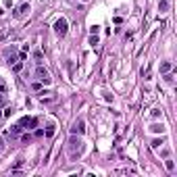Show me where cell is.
Listing matches in <instances>:
<instances>
[{"mask_svg":"<svg viewBox=\"0 0 177 177\" xmlns=\"http://www.w3.org/2000/svg\"><path fill=\"white\" fill-rule=\"evenodd\" d=\"M81 150H83L81 138H77V135L73 133V135H71V140H69V152H71V156H73V158H75V156H79Z\"/></svg>","mask_w":177,"mask_h":177,"instance_id":"obj_1","label":"cell"},{"mask_svg":"<svg viewBox=\"0 0 177 177\" xmlns=\"http://www.w3.org/2000/svg\"><path fill=\"white\" fill-rule=\"evenodd\" d=\"M69 31V23H67V19L65 17H59L56 21H54V34L59 35V38H65Z\"/></svg>","mask_w":177,"mask_h":177,"instance_id":"obj_2","label":"cell"},{"mask_svg":"<svg viewBox=\"0 0 177 177\" xmlns=\"http://www.w3.org/2000/svg\"><path fill=\"white\" fill-rule=\"evenodd\" d=\"M35 79H38V81H42L44 85H50V83H52V77H50L48 69H44L42 65H38V67H35Z\"/></svg>","mask_w":177,"mask_h":177,"instance_id":"obj_3","label":"cell"},{"mask_svg":"<svg viewBox=\"0 0 177 177\" xmlns=\"http://www.w3.org/2000/svg\"><path fill=\"white\" fill-rule=\"evenodd\" d=\"M19 127H21L23 131H31V129L38 127V119L35 117H23L21 121H19Z\"/></svg>","mask_w":177,"mask_h":177,"instance_id":"obj_4","label":"cell"},{"mask_svg":"<svg viewBox=\"0 0 177 177\" xmlns=\"http://www.w3.org/2000/svg\"><path fill=\"white\" fill-rule=\"evenodd\" d=\"M4 59H6V63H9V65H15V63L19 60V56H17V50H15V46L4 48Z\"/></svg>","mask_w":177,"mask_h":177,"instance_id":"obj_5","label":"cell"},{"mask_svg":"<svg viewBox=\"0 0 177 177\" xmlns=\"http://www.w3.org/2000/svg\"><path fill=\"white\" fill-rule=\"evenodd\" d=\"M71 133L83 135V133H85V121H83V119H77V121L73 123V127H71Z\"/></svg>","mask_w":177,"mask_h":177,"instance_id":"obj_6","label":"cell"},{"mask_svg":"<svg viewBox=\"0 0 177 177\" xmlns=\"http://www.w3.org/2000/svg\"><path fill=\"white\" fill-rule=\"evenodd\" d=\"M31 11V6H29V2H23V4H19V6H17V11L13 13V15H15V17H17V19H21V17H23V15H27V13Z\"/></svg>","mask_w":177,"mask_h":177,"instance_id":"obj_7","label":"cell"},{"mask_svg":"<svg viewBox=\"0 0 177 177\" xmlns=\"http://www.w3.org/2000/svg\"><path fill=\"white\" fill-rule=\"evenodd\" d=\"M40 102L42 104H50V102H54V96H50V92H42L40 94Z\"/></svg>","mask_w":177,"mask_h":177,"instance_id":"obj_8","label":"cell"},{"mask_svg":"<svg viewBox=\"0 0 177 177\" xmlns=\"http://www.w3.org/2000/svg\"><path fill=\"white\" fill-rule=\"evenodd\" d=\"M171 69H173V63H171V60H163V63H161V73H163V75L169 73Z\"/></svg>","mask_w":177,"mask_h":177,"instance_id":"obj_9","label":"cell"},{"mask_svg":"<svg viewBox=\"0 0 177 177\" xmlns=\"http://www.w3.org/2000/svg\"><path fill=\"white\" fill-rule=\"evenodd\" d=\"M169 9H171L169 0H161V2H158V11H161V15H163V13H169Z\"/></svg>","mask_w":177,"mask_h":177,"instance_id":"obj_10","label":"cell"},{"mask_svg":"<svg viewBox=\"0 0 177 177\" xmlns=\"http://www.w3.org/2000/svg\"><path fill=\"white\" fill-rule=\"evenodd\" d=\"M150 131H154V133H165V125L163 123H152L150 125Z\"/></svg>","mask_w":177,"mask_h":177,"instance_id":"obj_11","label":"cell"},{"mask_svg":"<svg viewBox=\"0 0 177 177\" xmlns=\"http://www.w3.org/2000/svg\"><path fill=\"white\" fill-rule=\"evenodd\" d=\"M165 169L169 171V173H173V171H175V161H171V158L167 156V161H165Z\"/></svg>","mask_w":177,"mask_h":177,"instance_id":"obj_12","label":"cell"},{"mask_svg":"<svg viewBox=\"0 0 177 177\" xmlns=\"http://www.w3.org/2000/svg\"><path fill=\"white\" fill-rule=\"evenodd\" d=\"M44 135H46V138H52V135H54V123H48V127H46V131H44Z\"/></svg>","mask_w":177,"mask_h":177,"instance_id":"obj_13","label":"cell"},{"mask_svg":"<svg viewBox=\"0 0 177 177\" xmlns=\"http://www.w3.org/2000/svg\"><path fill=\"white\" fill-rule=\"evenodd\" d=\"M161 144H165V138H154L150 146H152V148H161Z\"/></svg>","mask_w":177,"mask_h":177,"instance_id":"obj_14","label":"cell"},{"mask_svg":"<svg viewBox=\"0 0 177 177\" xmlns=\"http://www.w3.org/2000/svg\"><path fill=\"white\" fill-rule=\"evenodd\" d=\"M163 77H165V81H167V83H173V81H175V75H173L171 71H169V73H165Z\"/></svg>","mask_w":177,"mask_h":177,"instance_id":"obj_15","label":"cell"},{"mask_svg":"<svg viewBox=\"0 0 177 177\" xmlns=\"http://www.w3.org/2000/svg\"><path fill=\"white\" fill-rule=\"evenodd\" d=\"M0 94H2V96H6V94H9V88H6V83L2 81V79H0Z\"/></svg>","mask_w":177,"mask_h":177,"instance_id":"obj_16","label":"cell"},{"mask_svg":"<svg viewBox=\"0 0 177 177\" xmlns=\"http://www.w3.org/2000/svg\"><path fill=\"white\" fill-rule=\"evenodd\" d=\"M21 127H19V123H17V125H13V129H11V135H19V133H21Z\"/></svg>","mask_w":177,"mask_h":177,"instance_id":"obj_17","label":"cell"},{"mask_svg":"<svg viewBox=\"0 0 177 177\" xmlns=\"http://www.w3.org/2000/svg\"><path fill=\"white\" fill-rule=\"evenodd\" d=\"M21 142H25V144H29V142H31V135H29V133L25 131L23 135H21Z\"/></svg>","mask_w":177,"mask_h":177,"instance_id":"obj_18","label":"cell"},{"mask_svg":"<svg viewBox=\"0 0 177 177\" xmlns=\"http://www.w3.org/2000/svg\"><path fill=\"white\" fill-rule=\"evenodd\" d=\"M13 69H15V71H21V69H23V60H17V63L13 65Z\"/></svg>","mask_w":177,"mask_h":177,"instance_id":"obj_19","label":"cell"},{"mask_svg":"<svg viewBox=\"0 0 177 177\" xmlns=\"http://www.w3.org/2000/svg\"><path fill=\"white\" fill-rule=\"evenodd\" d=\"M34 59L38 65H42V52H34Z\"/></svg>","mask_w":177,"mask_h":177,"instance_id":"obj_20","label":"cell"},{"mask_svg":"<svg viewBox=\"0 0 177 177\" xmlns=\"http://www.w3.org/2000/svg\"><path fill=\"white\" fill-rule=\"evenodd\" d=\"M98 31H100V25H92V27H90V34L98 35Z\"/></svg>","mask_w":177,"mask_h":177,"instance_id":"obj_21","label":"cell"},{"mask_svg":"<svg viewBox=\"0 0 177 177\" xmlns=\"http://www.w3.org/2000/svg\"><path fill=\"white\" fill-rule=\"evenodd\" d=\"M90 44H92V46H96V44H98V35L90 34Z\"/></svg>","mask_w":177,"mask_h":177,"instance_id":"obj_22","label":"cell"},{"mask_svg":"<svg viewBox=\"0 0 177 177\" xmlns=\"http://www.w3.org/2000/svg\"><path fill=\"white\" fill-rule=\"evenodd\" d=\"M169 154H171V150H169V148H165V150H163V152H161V156H163V158H167V156H169Z\"/></svg>","mask_w":177,"mask_h":177,"instance_id":"obj_23","label":"cell"},{"mask_svg":"<svg viewBox=\"0 0 177 177\" xmlns=\"http://www.w3.org/2000/svg\"><path fill=\"white\" fill-rule=\"evenodd\" d=\"M35 138H44V129H35Z\"/></svg>","mask_w":177,"mask_h":177,"instance_id":"obj_24","label":"cell"},{"mask_svg":"<svg viewBox=\"0 0 177 177\" xmlns=\"http://www.w3.org/2000/svg\"><path fill=\"white\" fill-rule=\"evenodd\" d=\"M34 90H42V81H34Z\"/></svg>","mask_w":177,"mask_h":177,"instance_id":"obj_25","label":"cell"},{"mask_svg":"<svg viewBox=\"0 0 177 177\" xmlns=\"http://www.w3.org/2000/svg\"><path fill=\"white\" fill-rule=\"evenodd\" d=\"M0 117H2V110H0Z\"/></svg>","mask_w":177,"mask_h":177,"instance_id":"obj_26","label":"cell"},{"mask_svg":"<svg viewBox=\"0 0 177 177\" xmlns=\"http://www.w3.org/2000/svg\"><path fill=\"white\" fill-rule=\"evenodd\" d=\"M83 2H88V0H83Z\"/></svg>","mask_w":177,"mask_h":177,"instance_id":"obj_27","label":"cell"}]
</instances>
